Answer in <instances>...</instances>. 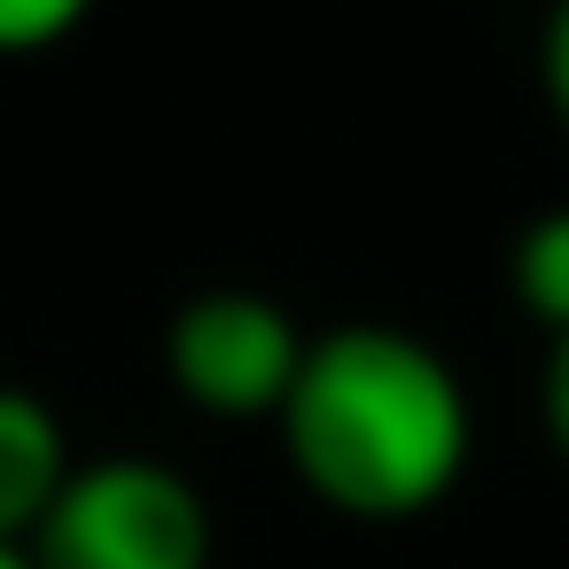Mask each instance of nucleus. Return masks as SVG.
Masks as SVG:
<instances>
[{"label":"nucleus","instance_id":"7ed1b4c3","mask_svg":"<svg viewBox=\"0 0 569 569\" xmlns=\"http://www.w3.org/2000/svg\"><path fill=\"white\" fill-rule=\"evenodd\" d=\"M297 367H305V336L258 289H203L164 328V375H172V390L188 406L219 413V421L281 413Z\"/></svg>","mask_w":569,"mask_h":569},{"label":"nucleus","instance_id":"1a4fd4ad","mask_svg":"<svg viewBox=\"0 0 569 569\" xmlns=\"http://www.w3.org/2000/svg\"><path fill=\"white\" fill-rule=\"evenodd\" d=\"M0 569H40V561H32V546H0Z\"/></svg>","mask_w":569,"mask_h":569},{"label":"nucleus","instance_id":"f257e3e1","mask_svg":"<svg viewBox=\"0 0 569 569\" xmlns=\"http://www.w3.org/2000/svg\"><path fill=\"white\" fill-rule=\"evenodd\" d=\"M281 452L312 499L359 522L437 507L468 468V390L452 359L406 328H328L281 398Z\"/></svg>","mask_w":569,"mask_h":569},{"label":"nucleus","instance_id":"6e6552de","mask_svg":"<svg viewBox=\"0 0 569 569\" xmlns=\"http://www.w3.org/2000/svg\"><path fill=\"white\" fill-rule=\"evenodd\" d=\"M538 71H546V102H553V118L569 126V0L546 17V40H538Z\"/></svg>","mask_w":569,"mask_h":569},{"label":"nucleus","instance_id":"f03ea898","mask_svg":"<svg viewBox=\"0 0 569 569\" xmlns=\"http://www.w3.org/2000/svg\"><path fill=\"white\" fill-rule=\"evenodd\" d=\"M40 569H211L203 491L141 452L71 468L63 499L32 530Z\"/></svg>","mask_w":569,"mask_h":569},{"label":"nucleus","instance_id":"39448f33","mask_svg":"<svg viewBox=\"0 0 569 569\" xmlns=\"http://www.w3.org/2000/svg\"><path fill=\"white\" fill-rule=\"evenodd\" d=\"M515 297H522L530 320L569 336V211H546V219L522 227V242H515Z\"/></svg>","mask_w":569,"mask_h":569},{"label":"nucleus","instance_id":"20e7f679","mask_svg":"<svg viewBox=\"0 0 569 569\" xmlns=\"http://www.w3.org/2000/svg\"><path fill=\"white\" fill-rule=\"evenodd\" d=\"M71 429L40 390L0 382V546H32L48 507L71 483Z\"/></svg>","mask_w":569,"mask_h":569},{"label":"nucleus","instance_id":"0eeeda50","mask_svg":"<svg viewBox=\"0 0 569 569\" xmlns=\"http://www.w3.org/2000/svg\"><path fill=\"white\" fill-rule=\"evenodd\" d=\"M538 413H546L553 452L569 460V336H553V351H546V375H538Z\"/></svg>","mask_w":569,"mask_h":569},{"label":"nucleus","instance_id":"423d86ee","mask_svg":"<svg viewBox=\"0 0 569 569\" xmlns=\"http://www.w3.org/2000/svg\"><path fill=\"white\" fill-rule=\"evenodd\" d=\"M94 0H0V56H40L87 24Z\"/></svg>","mask_w":569,"mask_h":569}]
</instances>
